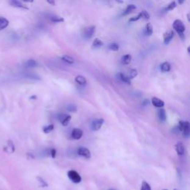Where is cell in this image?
<instances>
[{
  "label": "cell",
  "mask_w": 190,
  "mask_h": 190,
  "mask_svg": "<svg viewBox=\"0 0 190 190\" xmlns=\"http://www.w3.org/2000/svg\"><path fill=\"white\" fill-rule=\"evenodd\" d=\"M104 122H105V120H104L103 118H98V119L94 120L93 122L91 123V129L93 131H98L101 129Z\"/></svg>",
  "instance_id": "cell-4"
},
{
  "label": "cell",
  "mask_w": 190,
  "mask_h": 190,
  "mask_svg": "<svg viewBox=\"0 0 190 190\" xmlns=\"http://www.w3.org/2000/svg\"><path fill=\"white\" fill-rule=\"evenodd\" d=\"M119 48H120L119 45L117 43H115V42H113V43H112L110 45H109V49H110L111 51H117L118 50H119Z\"/></svg>",
  "instance_id": "cell-30"
},
{
  "label": "cell",
  "mask_w": 190,
  "mask_h": 190,
  "mask_svg": "<svg viewBox=\"0 0 190 190\" xmlns=\"http://www.w3.org/2000/svg\"><path fill=\"white\" fill-rule=\"evenodd\" d=\"M145 32L148 36H151L153 34V27H152L151 23L146 24V26H145Z\"/></svg>",
  "instance_id": "cell-23"
},
{
  "label": "cell",
  "mask_w": 190,
  "mask_h": 190,
  "mask_svg": "<svg viewBox=\"0 0 190 190\" xmlns=\"http://www.w3.org/2000/svg\"><path fill=\"white\" fill-rule=\"evenodd\" d=\"M131 59H132V56L130 54H126L122 57L121 59V61H122V63L123 65H129L130 63H131Z\"/></svg>",
  "instance_id": "cell-18"
},
{
  "label": "cell",
  "mask_w": 190,
  "mask_h": 190,
  "mask_svg": "<svg viewBox=\"0 0 190 190\" xmlns=\"http://www.w3.org/2000/svg\"><path fill=\"white\" fill-rule=\"evenodd\" d=\"M10 5L13 8H22V9L25 10H28V8L25 5V4H23V2H21L19 0H11L10 1Z\"/></svg>",
  "instance_id": "cell-9"
},
{
  "label": "cell",
  "mask_w": 190,
  "mask_h": 190,
  "mask_svg": "<svg viewBox=\"0 0 190 190\" xmlns=\"http://www.w3.org/2000/svg\"><path fill=\"white\" fill-rule=\"evenodd\" d=\"M187 19H188V21H190V20H189V13H187Z\"/></svg>",
  "instance_id": "cell-39"
},
{
  "label": "cell",
  "mask_w": 190,
  "mask_h": 190,
  "mask_svg": "<svg viewBox=\"0 0 190 190\" xmlns=\"http://www.w3.org/2000/svg\"><path fill=\"white\" fill-rule=\"evenodd\" d=\"M185 1H186V0H178L179 5H183Z\"/></svg>",
  "instance_id": "cell-38"
},
{
  "label": "cell",
  "mask_w": 190,
  "mask_h": 190,
  "mask_svg": "<svg viewBox=\"0 0 190 190\" xmlns=\"http://www.w3.org/2000/svg\"><path fill=\"white\" fill-rule=\"evenodd\" d=\"M174 148H175V151L178 155H183L184 154L185 148L182 142H178L176 143Z\"/></svg>",
  "instance_id": "cell-12"
},
{
  "label": "cell",
  "mask_w": 190,
  "mask_h": 190,
  "mask_svg": "<svg viewBox=\"0 0 190 190\" xmlns=\"http://www.w3.org/2000/svg\"><path fill=\"white\" fill-rule=\"evenodd\" d=\"M136 8H137V6L134 5H132V4L129 5L126 7V11H124V13H123V15H125V16H126V15L129 14L131 12L134 11Z\"/></svg>",
  "instance_id": "cell-21"
},
{
  "label": "cell",
  "mask_w": 190,
  "mask_h": 190,
  "mask_svg": "<svg viewBox=\"0 0 190 190\" xmlns=\"http://www.w3.org/2000/svg\"><path fill=\"white\" fill-rule=\"evenodd\" d=\"M50 155L52 158H55L56 156V150L55 149H51L50 152Z\"/></svg>",
  "instance_id": "cell-34"
},
{
  "label": "cell",
  "mask_w": 190,
  "mask_h": 190,
  "mask_svg": "<svg viewBox=\"0 0 190 190\" xmlns=\"http://www.w3.org/2000/svg\"><path fill=\"white\" fill-rule=\"evenodd\" d=\"M140 14H141V18L145 19V20H149L150 19V15L146 11H142L140 12Z\"/></svg>",
  "instance_id": "cell-31"
},
{
  "label": "cell",
  "mask_w": 190,
  "mask_h": 190,
  "mask_svg": "<svg viewBox=\"0 0 190 190\" xmlns=\"http://www.w3.org/2000/svg\"><path fill=\"white\" fill-rule=\"evenodd\" d=\"M140 190H152L151 186L146 182V181H143L141 184V188Z\"/></svg>",
  "instance_id": "cell-26"
},
{
  "label": "cell",
  "mask_w": 190,
  "mask_h": 190,
  "mask_svg": "<svg viewBox=\"0 0 190 190\" xmlns=\"http://www.w3.org/2000/svg\"><path fill=\"white\" fill-rule=\"evenodd\" d=\"M83 135V131L82 129H78V128L73 129L72 130V132H71V138H72L73 140L81 139Z\"/></svg>",
  "instance_id": "cell-7"
},
{
  "label": "cell",
  "mask_w": 190,
  "mask_h": 190,
  "mask_svg": "<svg viewBox=\"0 0 190 190\" xmlns=\"http://www.w3.org/2000/svg\"><path fill=\"white\" fill-rule=\"evenodd\" d=\"M172 25H173V28L179 34L180 37H184V34L185 32V30H186V28H185V25L183 23V22L181 20H175Z\"/></svg>",
  "instance_id": "cell-2"
},
{
  "label": "cell",
  "mask_w": 190,
  "mask_h": 190,
  "mask_svg": "<svg viewBox=\"0 0 190 190\" xmlns=\"http://www.w3.org/2000/svg\"><path fill=\"white\" fill-rule=\"evenodd\" d=\"M173 190H179V189H173Z\"/></svg>",
  "instance_id": "cell-42"
},
{
  "label": "cell",
  "mask_w": 190,
  "mask_h": 190,
  "mask_svg": "<svg viewBox=\"0 0 190 190\" xmlns=\"http://www.w3.org/2000/svg\"><path fill=\"white\" fill-rule=\"evenodd\" d=\"M149 104V100H148V99H145V100H144L143 101V106H148Z\"/></svg>",
  "instance_id": "cell-36"
},
{
  "label": "cell",
  "mask_w": 190,
  "mask_h": 190,
  "mask_svg": "<svg viewBox=\"0 0 190 190\" xmlns=\"http://www.w3.org/2000/svg\"><path fill=\"white\" fill-rule=\"evenodd\" d=\"M67 110L68 112H75L77 111V106L73 104H71L67 107Z\"/></svg>",
  "instance_id": "cell-32"
},
{
  "label": "cell",
  "mask_w": 190,
  "mask_h": 190,
  "mask_svg": "<svg viewBox=\"0 0 190 190\" xmlns=\"http://www.w3.org/2000/svg\"><path fill=\"white\" fill-rule=\"evenodd\" d=\"M160 70L162 72H169L171 70V65L168 62H164L160 65Z\"/></svg>",
  "instance_id": "cell-17"
},
{
  "label": "cell",
  "mask_w": 190,
  "mask_h": 190,
  "mask_svg": "<svg viewBox=\"0 0 190 190\" xmlns=\"http://www.w3.org/2000/svg\"><path fill=\"white\" fill-rule=\"evenodd\" d=\"M75 82H76L77 83H78L79 85L84 86V85H86L87 80L85 77L82 76V75H77V76L75 77Z\"/></svg>",
  "instance_id": "cell-16"
},
{
  "label": "cell",
  "mask_w": 190,
  "mask_h": 190,
  "mask_svg": "<svg viewBox=\"0 0 190 190\" xmlns=\"http://www.w3.org/2000/svg\"><path fill=\"white\" fill-rule=\"evenodd\" d=\"M68 177L70 181H72L74 184H79L82 181V177L77 171L70 170L68 172Z\"/></svg>",
  "instance_id": "cell-3"
},
{
  "label": "cell",
  "mask_w": 190,
  "mask_h": 190,
  "mask_svg": "<svg viewBox=\"0 0 190 190\" xmlns=\"http://www.w3.org/2000/svg\"><path fill=\"white\" fill-rule=\"evenodd\" d=\"M189 48L190 47H188V53H189Z\"/></svg>",
  "instance_id": "cell-40"
},
{
  "label": "cell",
  "mask_w": 190,
  "mask_h": 190,
  "mask_svg": "<svg viewBox=\"0 0 190 190\" xmlns=\"http://www.w3.org/2000/svg\"><path fill=\"white\" fill-rule=\"evenodd\" d=\"M103 45H104L103 42L98 38H96L95 40L93 41V43H92V46H93V48H101L102 46H103Z\"/></svg>",
  "instance_id": "cell-19"
},
{
  "label": "cell",
  "mask_w": 190,
  "mask_h": 190,
  "mask_svg": "<svg viewBox=\"0 0 190 190\" xmlns=\"http://www.w3.org/2000/svg\"><path fill=\"white\" fill-rule=\"evenodd\" d=\"M25 66L28 68H34L37 66V63L34 59H28V60L25 63Z\"/></svg>",
  "instance_id": "cell-22"
},
{
  "label": "cell",
  "mask_w": 190,
  "mask_h": 190,
  "mask_svg": "<svg viewBox=\"0 0 190 190\" xmlns=\"http://www.w3.org/2000/svg\"><path fill=\"white\" fill-rule=\"evenodd\" d=\"M8 25H9V21L5 17L0 16V31L5 29Z\"/></svg>",
  "instance_id": "cell-14"
},
{
  "label": "cell",
  "mask_w": 190,
  "mask_h": 190,
  "mask_svg": "<svg viewBox=\"0 0 190 190\" xmlns=\"http://www.w3.org/2000/svg\"><path fill=\"white\" fill-rule=\"evenodd\" d=\"M157 116H158L160 120L162 122H165L167 120V112H166L165 109L160 108V109L157 111Z\"/></svg>",
  "instance_id": "cell-13"
},
{
  "label": "cell",
  "mask_w": 190,
  "mask_h": 190,
  "mask_svg": "<svg viewBox=\"0 0 190 190\" xmlns=\"http://www.w3.org/2000/svg\"><path fill=\"white\" fill-rule=\"evenodd\" d=\"M95 29L96 27L94 26V25H91V26H88L87 28H85L84 29V37L85 38H91L93 37L94 34L95 32Z\"/></svg>",
  "instance_id": "cell-6"
},
{
  "label": "cell",
  "mask_w": 190,
  "mask_h": 190,
  "mask_svg": "<svg viewBox=\"0 0 190 190\" xmlns=\"http://www.w3.org/2000/svg\"><path fill=\"white\" fill-rule=\"evenodd\" d=\"M61 59L63 61L66 62L68 64H73L74 63V59L73 57H71V56L68 55H63L61 57Z\"/></svg>",
  "instance_id": "cell-20"
},
{
  "label": "cell",
  "mask_w": 190,
  "mask_h": 190,
  "mask_svg": "<svg viewBox=\"0 0 190 190\" xmlns=\"http://www.w3.org/2000/svg\"><path fill=\"white\" fill-rule=\"evenodd\" d=\"M37 181H38L39 185H40L42 187H47V186H48V184L46 183V181H45V180L42 178V177H39V176H38V177H37Z\"/></svg>",
  "instance_id": "cell-25"
},
{
  "label": "cell",
  "mask_w": 190,
  "mask_h": 190,
  "mask_svg": "<svg viewBox=\"0 0 190 190\" xmlns=\"http://www.w3.org/2000/svg\"><path fill=\"white\" fill-rule=\"evenodd\" d=\"M178 129L182 132L184 138H189V123L188 121L180 120L178 123Z\"/></svg>",
  "instance_id": "cell-1"
},
{
  "label": "cell",
  "mask_w": 190,
  "mask_h": 190,
  "mask_svg": "<svg viewBox=\"0 0 190 190\" xmlns=\"http://www.w3.org/2000/svg\"><path fill=\"white\" fill-rule=\"evenodd\" d=\"M77 153L80 156L85 157L86 159H89L91 157V153L90 150L88 149L85 148V147L81 146L78 149Z\"/></svg>",
  "instance_id": "cell-5"
},
{
  "label": "cell",
  "mask_w": 190,
  "mask_h": 190,
  "mask_svg": "<svg viewBox=\"0 0 190 190\" xmlns=\"http://www.w3.org/2000/svg\"><path fill=\"white\" fill-rule=\"evenodd\" d=\"M140 19H141V14H140V13L138 15V16L131 17V19H129V22L130 23H134V22H136V21H138V20H139Z\"/></svg>",
  "instance_id": "cell-33"
},
{
  "label": "cell",
  "mask_w": 190,
  "mask_h": 190,
  "mask_svg": "<svg viewBox=\"0 0 190 190\" xmlns=\"http://www.w3.org/2000/svg\"><path fill=\"white\" fill-rule=\"evenodd\" d=\"M163 190H167V189H163Z\"/></svg>",
  "instance_id": "cell-43"
},
{
  "label": "cell",
  "mask_w": 190,
  "mask_h": 190,
  "mask_svg": "<svg viewBox=\"0 0 190 190\" xmlns=\"http://www.w3.org/2000/svg\"><path fill=\"white\" fill-rule=\"evenodd\" d=\"M174 36V33L173 30H169V31L166 32L163 34V42L165 45H168L169 42H171L172 39H173Z\"/></svg>",
  "instance_id": "cell-8"
},
{
  "label": "cell",
  "mask_w": 190,
  "mask_h": 190,
  "mask_svg": "<svg viewBox=\"0 0 190 190\" xmlns=\"http://www.w3.org/2000/svg\"><path fill=\"white\" fill-rule=\"evenodd\" d=\"M23 2H28V3H32L34 2V0H23Z\"/></svg>",
  "instance_id": "cell-37"
},
{
  "label": "cell",
  "mask_w": 190,
  "mask_h": 190,
  "mask_svg": "<svg viewBox=\"0 0 190 190\" xmlns=\"http://www.w3.org/2000/svg\"><path fill=\"white\" fill-rule=\"evenodd\" d=\"M48 4H50L52 6H55L56 5V2H55V0H45Z\"/></svg>",
  "instance_id": "cell-35"
},
{
  "label": "cell",
  "mask_w": 190,
  "mask_h": 190,
  "mask_svg": "<svg viewBox=\"0 0 190 190\" xmlns=\"http://www.w3.org/2000/svg\"><path fill=\"white\" fill-rule=\"evenodd\" d=\"M108 190H116V189H108Z\"/></svg>",
  "instance_id": "cell-41"
},
{
  "label": "cell",
  "mask_w": 190,
  "mask_h": 190,
  "mask_svg": "<svg viewBox=\"0 0 190 190\" xmlns=\"http://www.w3.org/2000/svg\"><path fill=\"white\" fill-rule=\"evenodd\" d=\"M138 70L137 69H131V71H130L129 72V76H128V77H129L130 80H132V79H134L137 76H138Z\"/></svg>",
  "instance_id": "cell-27"
},
{
  "label": "cell",
  "mask_w": 190,
  "mask_h": 190,
  "mask_svg": "<svg viewBox=\"0 0 190 190\" xmlns=\"http://www.w3.org/2000/svg\"><path fill=\"white\" fill-rule=\"evenodd\" d=\"M152 103L154 106L157 108H163L164 106V102L160 99H159L158 97H154L152 98Z\"/></svg>",
  "instance_id": "cell-11"
},
{
  "label": "cell",
  "mask_w": 190,
  "mask_h": 190,
  "mask_svg": "<svg viewBox=\"0 0 190 190\" xmlns=\"http://www.w3.org/2000/svg\"><path fill=\"white\" fill-rule=\"evenodd\" d=\"M54 129V124H50L48 126H46L43 128V132L45 134H48V133L51 132Z\"/></svg>",
  "instance_id": "cell-24"
},
{
  "label": "cell",
  "mask_w": 190,
  "mask_h": 190,
  "mask_svg": "<svg viewBox=\"0 0 190 190\" xmlns=\"http://www.w3.org/2000/svg\"><path fill=\"white\" fill-rule=\"evenodd\" d=\"M71 119V116L68 115V114H62V115H59V120L61 121L62 125L63 126H67L69 123L70 120Z\"/></svg>",
  "instance_id": "cell-10"
},
{
  "label": "cell",
  "mask_w": 190,
  "mask_h": 190,
  "mask_svg": "<svg viewBox=\"0 0 190 190\" xmlns=\"http://www.w3.org/2000/svg\"><path fill=\"white\" fill-rule=\"evenodd\" d=\"M176 6H177V5H176L175 2H172L171 3H169V5H168L167 8H166V11H172V10H174V8H176Z\"/></svg>",
  "instance_id": "cell-29"
},
{
  "label": "cell",
  "mask_w": 190,
  "mask_h": 190,
  "mask_svg": "<svg viewBox=\"0 0 190 190\" xmlns=\"http://www.w3.org/2000/svg\"><path fill=\"white\" fill-rule=\"evenodd\" d=\"M117 77L120 80V81H122L123 83L129 84V85L131 84V80H130L129 77H128V76L125 75L124 73H117Z\"/></svg>",
  "instance_id": "cell-15"
},
{
  "label": "cell",
  "mask_w": 190,
  "mask_h": 190,
  "mask_svg": "<svg viewBox=\"0 0 190 190\" xmlns=\"http://www.w3.org/2000/svg\"><path fill=\"white\" fill-rule=\"evenodd\" d=\"M51 20L53 23H63L64 22V19L63 17L54 16L51 17Z\"/></svg>",
  "instance_id": "cell-28"
}]
</instances>
